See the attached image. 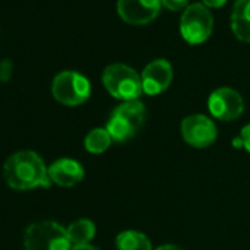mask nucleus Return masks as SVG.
Masks as SVG:
<instances>
[{
    "mask_svg": "<svg viewBox=\"0 0 250 250\" xmlns=\"http://www.w3.org/2000/svg\"><path fill=\"white\" fill-rule=\"evenodd\" d=\"M3 177L8 186L18 191H27L37 187H50L49 168L44 161L33 150L14 153L3 167Z\"/></svg>",
    "mask_w": 250,
    "mask_h": 250,
    "instance_id": "f257e3e1",
    "label": "nucleus"
},
{
    "mask_svg": "<svg viewBox=\"0 0 250 250\" xmlns=\"http://www.w3.org/2000/svg\"><path fill=\"white\" fill-rule=\"evenodd\" d=\"M145 121L146 107L140 100L124 102L112 110L104 128L113 142L124 143L133 139L140 131Z\"/></svg>",
    "mask_w": 250,
    "mask_h": 250,
    "instance_id": "f03ea898",
    "label": "nucleus"
},
{
    "mask_svg": "<svg viewBox=\"0 0 250 250\" xmlns=\"http://www.w3.org/2000/svg\"><path fill=\"white\" fill-rule=\"evenodd\" d=\"M102 81L110 96L124 102L139 100L143 93L142 75L125 63H112L106 66Z\"/></svg>",
    "mask_w": 250,
    "mask_h": 250,
    "instance_id": "7ed1b4c3",
    "label": "nucleus"
},
{
    "mask_svg": "<svg viewBox=\"0 0 250 250\" xmlns=\"http://www.w3.org/2000/svg\"><path fill=\"white\" fill-rule=\"evenodd\" d=\"M25 250H71L66 228L55 221L31 224L24 234Z\"/></svg>",
    "mask_w": 250,
    "mask_h": 250,
    "instance_id": "20e7f679",
    "label": "nucleus"
},
{
    "mask_svg": "<svg viewBox=\"0 0 250 250\" xmlns=\"http://www.w3.org/2000/svg\"><path fill=\"white\" fill-rule=\"evenodd\" d=\"M91 93L90 81L77 71H62L52 83L53 97L65 106L83 104Z\"/></svg>",
    "mask_w": 250,
    "mask_h": 250,
    "instance_id": "39448f33",
    "label": "nucleus"
},
{
    "mask_svg": "<svg viewBox=\"0 0 250 250\" xmlns=\"http://www.w3.org/2000/svg\"><path fill=\"white\" fill-rule=\"evenodd\" d=\"M180 31L190 44H200L213 31V17L203 3H193L186 8L180 21Z\"/></svg>",
    "mask_w": 250,
    "mask_h": 250,
    "instance_id": "423d86ee",
    "label": "nucleus"
},
{
    "mask_svg": "<svg viewBox=\"0 0 250 250\" xmlns=\"http://www.w3.org/2000/svg\"><path fill=\"white\" fill-rule=\"evenodd\" d=\"M181 134L184 142L196 149L209 147L218 137L216 125L213 121L200 113H194L183 119Z\"/></svg>",
    "mask_w": 250,
    "mask_h": 250,
    "instance_id": "0eeeda50",
    "label": "nucleus"
},
{
    "mask_svg": "<svg viewBox=\"0 0 250 250\" xmlns=\"http://www.w3.org/2000/svg\"><path fill=\"white\" fill-rule=\"evenodd\" d=\"M208 107L213 118L219 121H234L241 116L244 103L237 90L221 87L210 93L208 99Z\"/></svg>",
    "mask_w": 250,
    "mask_h": 250,
    "instance_id": "6e6552de",
    "label": "nucleus"
},
{
    "mask_svg": "<svg viewBox=\"0 0 250 250\" xmlns=\"http://www.w3.org/2000/svg\"><path fill=\"white\" fill-rule=\"evenodd\" d=\"M161 0H118L116 11L128 24H147L161 12Z\"/></svg>",
    "mask_w": 250,
    "mask_h": 250,
    "instance_id": "1a4fd4ad",
    "label": "nucleus"
},
{
    "mask_svg": "<svg viewBox=\"0 0 250 250\" xmlns=\"http://www.w3.org/2000/svg\"><path fill=\"white\" fill-rule=\"evenodd\" d=\"M172 81V66L167 59H155L146 65L142 74L143 93L156 96L165 91Z\"/></svg>",
    "mask_w": 250,
    "mask_h": 250,
    "instance_id": "9d476101",
    "label": "nucleus"
},
{
    "mask_svg": "<svg viewBox=\"0 0 250 250\" xmlns=\"http://www.w3.org/2000/svg\"><path fill=\"white\" fill-rule=\"evenodd\" d=\"M49 178L61 187H74L84 178V168L80 162L62 158L49 167Z\"/></svg>",
    "mask_w": 250,
    "mask_h": 250,
    "instance_id": "9b49d317",
    "label": "nucleus"
},
{
    "mask_svg": "<svg viewBox=\"0 0 250 250\" xmlns=\"http://www.w3.org/2000/svg\"><path fill=\"white\" fill-rule=\"evenodd\" d=\"M231 28L234 36L250 43V0H237L231 12Z\"/></svg>",
    "mask_w": 250,
    "mask_h": 250,
    "instance_id": "f8f14e48",
    "label": "nucleus"
},
{
    "mask_svg": "<svg viewBox=\"0 0 250 250\" xmlns=\"http://www.w3.org/2000/svg\"><path fill=\"white\" fill-rule=\"evenodd\" d=\"M115 246L116 250H153L147 235L134 229L119 232L116 235Z\"/></svg>",
    "mask_w": 250,
    "mask_h": 250,
    "instance_id": "ddd939ff",
    "label": "nucleus"
},
{
    "mask_svg": "<svg viewBox=\"0 0 250 250\" xmlns=\"http://www.w3.org/2000/svg\"><path fill=\"white\" fill-rule=\"evenodd\" d=\"M66 232L72 246L88 244L96 235V225L90 219H78L66 228Z\"/></svg>",
    "mask_w": 250,
    "mask_h": 250,
    "instance_id": "4468645a",
    "label": "nucleus"
},
{
    "mask_svg": "<svg viewBox=\"0 0 250 250\" xmlns=\"http://www.w3.org/2000/svg\"><path fill=\"white\" fill-rule=\"evenodd\" d=\"M112 142L113 140H112V137L106 128H94L85 136L84 147L87 152H90L93 155H100L109 149Z\"/></svg>",
    "mask_w": 250,
    "mask_h": 250,
    "instance_id": "2eb2a0df",
    "label": "nucleus"
},
{
    "mask_svg": "<svg viewBox=\"0 0 250 250\" xmlns=\"http://www.w3.org/2000/svg\"><path fill=\"white\" fill-rule=\"evenodd\" d=\"M12 72H14V65L11 59L0 61V83H8L12 77Z\"/></svg>",
    "mask_w": 250,
    "mask_h": 250,
    "instance_id": "dca6fc26",
    "label": "nucleus"
},
{
    "mask_svg": "<svg viewBox=\"0 0 250 250\" xmlns=\"http://www.w3.org/2000/svg\"><path fill=\"white\" fill-rule=\"evenodd\" d=\"M161 2L171 11H180L183 8H187L188 5V0H161Z\"/></svg>",
    "mask_w": 250,
    "mask_h": 250,
    "instance_id": "f3484780",
    "label": "nucleus"
},
{
    "mask_svg": "<svg viewBox=\"0 0 250 250\" xmlns=\"http://www.w3.org/2000/svg\"><path fill=\"white\" fill-rule=\"evenodd\" d=\"M240 139L243 142V147L250 153V124H247V125H244V127H243Z\"/></svg>",
    "mask_w": 250,
    "mask_h": 250,
    "instance_id": "a211bd4d",
    "label": "nucleus"
},
{
    "mask_svg": "<svg viewBox=\"0 0 250 250\" xmlns=\"http://www.w3.org/2000/svg\"><path fill=\"white\" fill-rule=\"evenodd\" d=\"M227 0H202V3L208 8H221Z\"/></svg>",
    "mask_w": 250,
    "mask_h": 250,
    "instance_id": "6ab92c4d",
    "label": "nucleus"
},
{
    "mask_svg": "<svg viewBox=\"0 0 250 250\" xmlns=\"http://www.w3.org/2000/svg\"><path fill=\"white\" fill-rule=\"evenodd\" d=\"M71 250H99L97 247L91 246L90 243L88 244H78V246H72Z\"/></svg>",
    "mask_w": 250,
    "mask_h": 250,
    "instance_id": "aec40b11",
    "label": "nucleus"
},
{
    "mask_svg": "<svg viewBox=\"0 0 250 250\" xmlns=\"http://www.w3.org/2000/svg\"><path fill=\"white\" fill-rule=\"evenodd\" d=\"M156 250H184V249H181V247H178L175 244H162Z\"/></svg>",
    "mask_w": 250,
    "mask_h": 250,
    "instance_id": "412c9836",
    "label": "nucleus"
}]
</instances>
